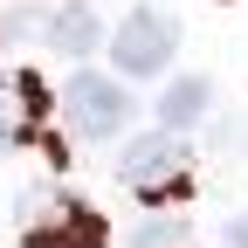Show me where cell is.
Here are the masks:
<instances>
[{"label":"cell","instance_id":"6da1fadb","mask_svg":"<svg viewBox=\"0 0 248 248\" xmlns=\"http://www.w3.org/2000/svg\"><path fill=\"white\" fill-rule=\"evenodd\" d=\"M21 248H110V228H104V214L90 207V200L55 193L48 207H28Z\"/></svg>","mask_w":248,"mask_h":248},{"label":"cell","instance_id":"7a4b0ae2","mask_svg":"<svg viewBox=\"0 0 248 248\" xmlns=\"http://www.w3.org/2000/svg\"><path fill=\"white\" fill-rule=\"evenodd\" d=\"M117 179L124 186H145V200L166 207V200L186 193V145L179 138H131L124 159H117Z\"/></svg>","mask_w":248,"mask_h":248},{"label":"cell","instance_id":"3957f363","mask_svg":"<svg viewBox=\"0 0 248 248\" xmlns=\"http://www.w3.org/2000/svg\"><path fill=\"white\" fill-rule=\"evenodd\" d=\"M172 48H179V28H172V14H159V7H131L124 28L110 35V55H117L124 76H159L166 62H172Z\"/></svg>","mask_w":248,"mask_h":248},{"label":"cell","instance_id":"277c9868","mask_svg":"<svg viewBox=\"0 0 248 248\" xmlns=\"http://www.w3.org/2000/svg\"><path fill=\"white\" fill-rule=\"evenodd\" d=\"M62 110H69V131H76V138H110V131H124V124H131V97H124L117 83L90 76V69L69 76Z\"/></svg>","mask_w":248,"mask_h":248},{"label":"cell","instance_id":"5b68a950","mask_svg":"<svg viewBox=\"0 0 248 248\" xmlns=\"http://www.w3.org/2000/svg\"><path fill=\"white\" fill-rule=\"evenodd\" d=\"M42 117H48V90L42 76H28V69H0V152H14L42 131Z\"/></svg>","mask_w":248,"mask_h":248},{"label":"cell","instance_id":"8992f818","mask_svg":"<svg viewBox=\"0 0 248 248\" xmlns=\"http://www.w3.org/2000/svg\"><path fill=\"white\" fill-rule=\"evenodd\" d=\"M159 117H166V131H186V124H200V117H207V83H200V76H179L166 97H159Z\"/></svg>","mask_w":248,"mask_h":248},{"label":"cell","instance_id":"52a82bcc","mask_svg":"<svg viewBox=\"0 0 248 248\" xmlns=\"http://www.w3.org/2000/svg\"><path fill=\"white\" fill-rule=\"evenodd\" d=\"M48 42L62 55H90V48H97V14H90V7H62L48 21Z\"/></svg>","mask_w":248,"mask_h":248},{"label":"cell","instance_id":"ba28073f","mask_svg":"<svg viewBox=\"0 0 248 248\" xmlns=\"http://www.w3.org/2000/svg\"><path fill=\"white\" fill-rule=\"evenodd\" d=\"M179 234H186L179 221H145V228L131 234V248H179Z\"/></svg>","mask_w":248,"mask_h":248},{"label":"cell","instance_id":"9c48e42d","mask_svg":"<svg viewBox=\"0 0 248 248\" xmlns=\"http://www.w3.org/2000/svg\"><path fill=\"white\" fill-rule=\"evenodd\" d=\"M234 248H248V214H241V221H234Z\"/></svg>","mask_w":248,"mask_h":248}]
</instances>
